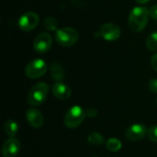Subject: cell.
I'll return each instance as SVG.
<instances>
[{"mask_svg": "<svg viewBox=\"0 0 157 157\" xmlns=\"http://www.w3.org/2000/svg\"><path fill=\"white\" fill-rule=\"evenodd\" d=\"M149 9L145 6H135L129 16V27L133 32H141L148 23Z\"/></svg>", "mask_w": 157, "mask_h": 157, "instance_id": "cell-1", "label": "cell"}, {"mask_svg": "<svg viewBox=\"0 0 157 157\" xmlns=\"http://www.w3.org/2000/svg\"><path fill=\"white\" fill-rule=\"evenodd\" d=\"M49 85L47 83H38L36 85H34L29 94H28V102L29 105L33 106V107H37L41 105L49 93Z\"/></svg>", "mask_w": 157, "mask_h": 157, "instance_id": "cell-2", "label": "cell"}, {"mask_svg": "<svg viewBox=\"0 0 157 157\" xmlns=\"http://www.w3.org/2000/svg\"><path fill=\"white\" fill-rule=\"evenodd\" d=\"M79 39L78 31L70 27L61 28L55 32V40L58 44L63 47H70L75 45Z\"/></svg>", "mask_w": 157, "mask_h": 157, "instance_id": "cell-3", "label": "cell"}, {"mask_svg": "<svg viewBox=\"0 0 157 157\" xmlns=\"http://www.w3.org/2000/svg\"><path fill=\"white\" fill-rule=\"evenodd\" d=\"M86 116V112L83 108L80 106H74L64 115V125L69 129H75L84 121Z\"/></svg>", "mask_w": 157, "mask_h": 157, "instance_id": "cell-4", "label": "cell"}, {"mask_svg": "<svg viewBox=\"0 0 157 157\" xmlns=\"http://www.w3.org/2000/svg\"><path fill=\"white\" fill-rule=\"evenodd\" d=\"M48 70L47 63L42 59H35L29 62L25 68V75L30 79H37L42 76Z\"/></svg>", "mask_w": 157, "mask_h": 157, "instance_id": "cell-5", "label": "cell"}, {"mask_svg": "<svg viewBox=\"0 0 157 157\" xmlns=\"http://www.w3.org/2000/svg\"><path fill=\"white\" fill-rule=\"evenodd\" d=\"M40 17L35 12H27L23 14L18 19V26L23 31L33 30L39 24Z\"/></svg>", "mask_w": 157, "mask_h": 157, "instance_id": "cell-6", "label": "cell"}, {"mask_svg": "<svg viewBox=\"0 0 157 157\" xmlns=\"http://www.w3.org/2000/svg\"><path fill=\"white\" fill-rule=\"evenodd\" d=\"M52 43V36L47 32H41L35 38L33 41V48L37 52L44 53L51 49Z\"/></svg>", "mask_w": 157, "mask_h": 157, "instance_id": "cell-7", "label": "cell"}, {"mask_svg": "<svg viewBox=\"0 0 157 157\" xmlns=\"http://www.w3.org/2000/svg\"><path fill=\"white\" fill-rule=\"evenodd\" d=\"M20 142L15 137H10L3 144L1 152L4 157H15L20 151Z\"/></svg>", "mask_w": 157, "mask_h": 157, "instance_id": "cell-8", "label": "cell"}, {"mask_svg": "<svg viewBox=\"0 0 157 157\" xmlns=\"http://www.w3.org/2000/svg\"><path fill=\"white\" fill-rule=\"evenodd\" d=\"M100 35L106 40L113 41L121 37V31L118 25L114 23H106L100 28Z\"/></svg>", "mask_w": 157, "mask_h": 157, "instance_id": "cell-9", "label": "cell"}, {"mask_svg": "<svg viewBox=\"0 0 157 157\" xmlns=\"http://www.w3.org/2000/svg\"><path fill=\"white\" fill-rule=\"evenodd\" d=\"M147 128L144 124H133L126 130V137L133 142L142 140L147 134Z\"/></svg>", "mask_w": 157, "mask_h": 157, "instance_id": "cell-10", "label": "cell"}, {"mask_svg": "<svg viewBox=\"0 0 157 157\" xmlns=\"http://www.w3.org/2000/svg\"><path fill=\"white\" fill-rule=\"evenodd\" d=\"M26 118L29 125L34 129H40L44 123V118L37 109H29L26 113Z\"/></svg>", "mask_w": 157, "mask_h": 157, "instance_id": "cell-11", "label": "cell"}, {"mask_svg": "<svg viewBox=\"0 0 157 157\" xmlns=\"http://www.w3.org/2000/svg\"><path fill=\"white\" fill-rule=\"evenodd\" d=\"M52 91L55 98L61 100H67L68 98H70L72 94L71 88L63 82H56L55 84H53V86H52Z\"/></svg>", "mask_w": 157, "mask_h": 157, "instance_id": "cell-12", "label": "cell"}, {"mask_svg": "<svg viewBox=\"0 0 157 157\" xmlns=\"http://www.w3.org/2000/svg\"><path fill=\"white\" fill-rule=\"evenodd\" d=\"M50 74H51V77L56 82H61L62 80L64 79V76H65L64 68L58 62H52L51 63Z\"/></svg>", "mask_w": 157, "mask_h": 157, "instance_id": "cell-13", "label": "cell"}, {"mask_svg": "<svg viewBox=\"0 0 157 157\" xmlns=\"http://www.w3.org/2000/svg\"><path fill=\"white\" fill-rule=\"evenodd\" d=\"M4 131H5L6 134L8 135L9 137H15V135L17 134V132L18 131V125H17V121H15L14 120L6 121L5 123V126H4Z\"/></svg>", "mask_w": 157, "mask_h": 157, "instance_id": "cell-14", "label": "cell"}, {"mask_svg": "<svg viewBox=\"0 0 157 157\" xmlns=\"http://www.w3.org/2000/svg\"><path fill=\"white\" fill-rule=\"evenodd\" d=\"M87 142L92 145H101L105 143L104 137L98 132H92L87 137Z\"/></svg>", "mask_w": 157, "mask_h": 157, "instance_id": "cell-15", "label": "cell"}, {"mask_svg": "<svg viewBox=\"0 0 157 157\" xmlns=\"http://www.w3.org/2000/svg\"><path fill=\"white\" fill-rule=\"evenodd\" d=\"M146 47L151 52H157V31L151 33L147 37Z\"/></svg>", "mask_w": 157, "mask_h": 157, "instance_id": "cell-16", "label": "cell"}, {"mask_svg": "<svg viewBox=\"0 0 157 157\" xmlns=\"http://www.w3.org/2000/svg\"><path fill=\"white\" fill-rule=\"evenodd\" d=\"M43 26L45 27V29L47 30H50V31L56 32L59 29H58V21L52 17H47L43 21Z\"/></svg>", "mask_w": 157, "mask_h": 157, "instance_id": "cell-17", "label": "cell"}, {"mask_svg": "<svg viewBox=\"0 0 157 157\" xmlns=\"http://www.w3.org/2000/svg\"><path fill=\"white\" fill-rule=\"evenodd\" d=\"M106 147L110 152H118L121 149L122 144H121V142L120 140H118L116 138H111V139L107 141Z\"/></svg>", "mask_w": 157, "mask_h": 157, "instance_id": "cell-18", "label": "cell"}, {"mask_svg": "<svg viewBox=\"0 0 157 157\" xmlns=\"http://www.w3.org/2000/svg\"><path fill=\"white\" fill-rule=\"evenodd\" d=\"M147 136L152 142L157 144V126H152L148 129Z\"/></svg>", "mask_w": 157, "mask_h": 157, "instance_id": "cell-19", "label": "cell"}, {"mask_svg": "<svg viewBox=\"0 0 157 157\" xmlns=\"http://www.w3.org/2000/svg\"><path fill=\"white\" fill-rule=\"evenodd\" d=\"M148 87L151 92L157 94V78H153L148 83Z\"/></svg>", "mask_w": 157, "mask_h": 157, "instance_id": "cell-20", "label": "cell"}, {"mask_svg": "<svg viewBox=\"0 0 157 157\" xmlns=\"http://www.w3.org/2000/svg\"><path fill=\"white\" fill-rule=\"evenodd\" d=\"M149 14H150V17L153 19L157 20V4L154 5L153 6H151V8L149 9Z\"/></svg>", "mask_w": 157, "mask_h": 157, "instance_id": "cell-21", "label": "cell"}, {"mask_svg": "<svg viewBox=\"0 0 157 157\" xmlns=\"http://www.w3.org/2000/svg\"><path fill=\"white\" fill-rule=\"evenodd\" d=\"M86 112V115L90 118H95L98 115V110L93 108H89Z\"/></svg>", "mask_w": 157, "mask_h": 157, "instance_id": "cell-22", "label": "cell"}, {"mask_svg": "<svg viewBox=\"0 0 157 157\" xmlns=\"http://www.w3.org/2000/svg\"><path fill=\"white\" fill-rule=\"evenodd\" d=\"M151 64H152V67L153 69L157 72V53H155L152 58H151Z\"/></svg>", "mask_w": 157, "mask_h": 157, "instance_id": "cell-23", "label": "cell"}, {"mask_svg": "<svg viewBox=\"0 0 157 157\" xmlns=\"http://www.w3.org/2000/svg\"><path fill=\"white\" fill-rule=\"evenodd\" d=\"M137 3H139V4H142V5H144V4H146V3H148V2H150L151 0H135Z\"/></svg>", "mask_w": 157, "mask_h": 157, "instance_id": "cell-24", "label": "cell"}, {"mask_svg": "<svg viewBox=\"0 0 157 157\" xmlns=\"http://www.w3.org/2000/svg\"><path fill=\"white\" fill-rule=\"evenodd\" d=\"M156 101H157V100H156Z\"/></svg>", "mask_w": 157, "mask_h": 157, "instance_id": "cell-25", "label": "cell"}]
</instances>
